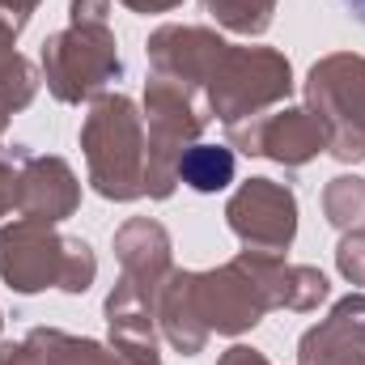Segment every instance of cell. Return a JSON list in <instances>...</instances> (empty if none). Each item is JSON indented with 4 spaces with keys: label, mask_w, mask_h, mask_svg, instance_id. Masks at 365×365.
<instances>
[{
    "label": "cell",
    "mask_w": 365,
    "mask_h": 365,
    "mask_svg": "<svg viewBox=\"0 0 365 365\" xmlns=\"http://www.w3.org/2000/svg\"><path fill=\"white\" fill-rule=\"evenodd\" d=\"M179 175L195 191H221V187H230V179H234V153L221 149V145H195V149L182 153Z\"/></svg>",
    "instance_id": "cell-1"
},
{
    "label": "cell",
    "mask_w": 365,
    "mask_h": 365,
    "mask_svg": "<svg viewBox=\"0 0 365 365\" xmlns=\"http://www.w3.org/2000/svg\"><path fill=\"white\" fill-rule=\"evenodd\" d=\"M344 9H349V13H353V17L365 26V0H344Z\"/></svg>",
    "instance_id": "cell-2"
}]
</instances>
